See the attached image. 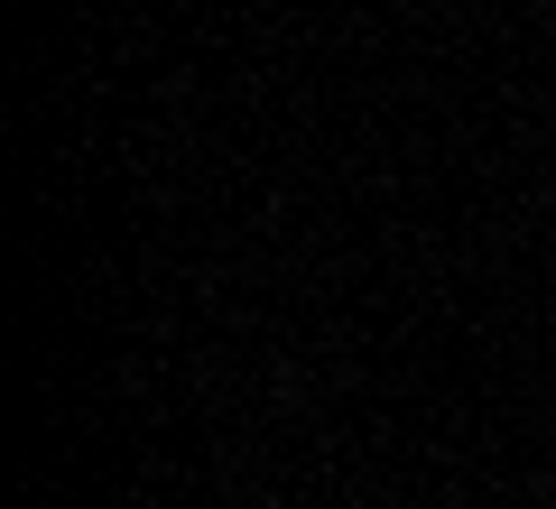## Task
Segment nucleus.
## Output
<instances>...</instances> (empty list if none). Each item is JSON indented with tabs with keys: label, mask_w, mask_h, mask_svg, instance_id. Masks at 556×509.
Returning a JSON list of instances; mask_svg holds the SVG:
<instances>
[]
</instances>
